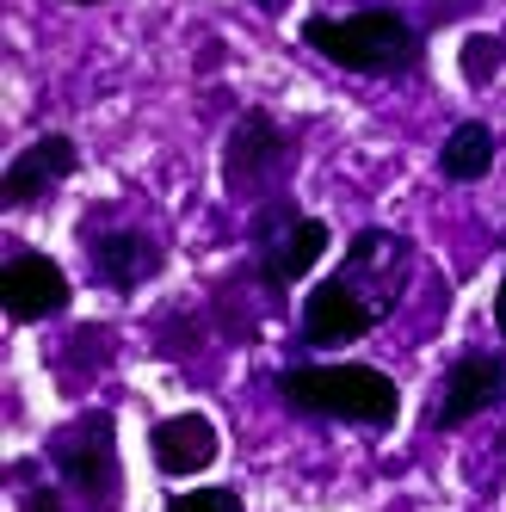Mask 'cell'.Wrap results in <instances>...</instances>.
Listing matches in <instances>:
<instances>
[{
  "label": "cell",
  "mask_w": 506,
  "mask_h": 512,
  "mask_svg": "<svg viewBox=\"0 0 506 512\" xmlns=\"http://www.w3.org/2000/svg\"><path fill=\"white\" fill-rule=\"evenodd\" d=\"M68 173H75V142H68V136H38L7 167V204H38V198H50Z\"/></svg>",
  "instance_id": "cell-6"
},
{
  "label": "cell",
  "mask_w": 506,
  "mask_h": 512,
  "mask_svg": "<svg viewBox=\"0 0 506 512\" xmlns=\"http://www.w3.org/2000/svg\"><path fill=\"white\" fill-rule=\"evenodd\" d=\"M284 167V136L266 124V118H247L235 136H229V161H223V179L229 186H253L260 173H278Z\"/></svg>",
  "instance_id": "cell-9"
},
{
  "label": "cell",
  "mask_w": 506,
  "mask_h": 512,
  "mask_svg": "<svg viewBox=\"0 0 506 512\" xmlns=\"http://www.w3.org/2000/svg\"><path fill=\"white\" fill-rule=\"evenodd\" d=\"M371 321H377V309L358 297L346 278H328V284H321L315 297L303 303V334H309L315 346H346V340H358V334H371Z\"/></svg>",
  "instance_id": "cell-3"
},
{
  "label": "cell",
  "mask_w": 506,
  "mask_h": 512,
  "mask_svg": "<svg viewBox=\"0 0 506 512\" xmlns=\"http://www.w3.org/2000/svg\"><path fill=\"white\" fill-rule=\"evenodd\" d=\"M439 167L451 179H482L494 167V130L488 124H457L451 142H445V155H439Z\"/></svg>",
  "instance_id": "cell-12"
},
{
  "label": "cell",
  "mask_w": 506,
  "mask_h": 512,
  "mask_svg": "<svg viewBox=\"0 0 506 512\" xmlns=\"http://www.w3.org/2000/svg\"><path fill=\"white\" fill-rule=\"evenodd\" d=\"M303 38L352 68V75H383V68H408L414 62V25L402 13H352V19H309Z\"/></svg>",
  "instance_id": "cell-2"
},
{
  "label": "cell",
  "mask_w": 506,
  "mask_h": 512,
  "mask_svg": "<svg viewBox=\"0 0 506 512\" xmlns=\"http://www.w3.org/2000/svg\"><path fill=\"white\" fill-rule=\"evenodd\" d=\"M0 290H7V315L13 321H44V315H56L68 303V278H62L56 260H44V253H13Z\"/></svg>",
  "instance_id": "cell-4"
},
{
  "label": "cell",
  "mask_w": 506,
  "mask_h": 512,
  "mask_svg": "<svg viewBox=\"0 0 506 512\" xmlns=\"http://www.w3.org/2000/svg\"><path fill=\"white\" fill-rule=\"evenodd\" d=\"M93 266L105 284H142L155 272V247H149V235H105L93 247Z\"/></svg>",
  "instance_id": "cell-11"
},
{
  "label": "cell",
  "mask_w": 506,
  "mask_h": 512,
  "mask_svg": "<svg viewBox=\"0 0 506 512\" xmlns=\"http://www.w3.org/2000/svg\"><path fill=\"white\" fill-rule=\"evenodd\" d=\"M155 469L161 475H198V469H210L216 463V426L204 420V414H173V420H161L155 426Z\"/></svg>",
  "instance_id": "cell-7"
},
{
  "label": "cell",
  "mask_w": 506,
  "mask_h": 512,
  "mask_svg": "<svg viewBox=\"0 0 506 512\" xmlns=\"http://www.w3.org/2000/svg\"><path fill=\"white\" fill-rule=\"evenodd\" d=\"M494 50H500L494 38H469V44H463V75H469V81H488V75H494V62H500Z\"/></svg>",
  "instance_id": "cell-14"
},
{
  "label": "cell",
  "mask_w": 506,
  "mask_h": 512,
  "mask_svg": "<svg viewBox=\"0 0 506 512\" xmlns=\"http://www.w3.org/2000/svg\"><path fill=\"white\" fill-rule=\"evenodd\" d=\"M500 395H506V364H500L494 352H463V358L451 364V377H445L439 420H445V426H457V420H469V414L494 408Z\"/></svg>",
  "instance_id": "cell-5"
},
{
  "label": "cell",
  "mask_w": 506,
  "mask_h": 512,
  "mask_svg": "<svg viewBox=\"0 0 506 512\" xmlns=\"http://www.w3.org/2000/svg\"><path fill=\"white\" fill-rule=\"evenodd\" d=\"M321 253H328V223L297 216V223L266 247V284H297V278L321 260Z\"/></svg>",
  "instance_id": "cell-10"
},
{
  "label": "cell",
  "mask_w": 506,
  "mask_h": 512,
  "mask_svg": "<svg viewBox=\"0 0 506 512\" xmlns=\"http://www.w3.org/2000/svg\"><path fill=\"white\" fill-rule=\"evenodd\" d=\"M278 389L309 414H334V420H365L389 426L402 414V389L371 364H309V371H284Z\"/></svg>",
  "instance_id": "cell-1"
},
{
  "label": "cell",
  "mask_w": 506,
  "mask_h": 512,
  "mask_svg": "<svg viewBox=\"0 0 506 512\" xmlns=\"http://www.w3.org/2000/svg\"><path fill=\"white\" fill-rule=\"evenodd\" d=\"M167 512H241V500L229 488H204V494H179Z\"/></svg>",
  "instance_id": "cell-13"
},
{
  "label": "cell",
  "mask_w": 506,
  "mask_h": 512,
  "mask_svg": "<svg viewBox=\"0 0 506 512\" xmlns=\"http://www.w3.org/2000/svg\"><path fill=\"white\" fill-rule=\"evenodd\" d=\"M494 321H500V334H506V278H500V303H494Z\"/></svg>",
  "instance_id": "cell-15"
},
{
  "label": "cell",
  "mask_w": 506,
  "mask_h": 512,
  "mask_svg": "<svg viewBox=\"0 0 506 512\" xmlns=\"http://www.w3.org/2000/svg\"><path fill=\"white\" fill-rule=\"evenodd\" d=\"M56 463L68 469V482H75V488H105V482H112V426L87 420L75 432H62L56 438Z\"/></svg>",
  "instance_id": "cell-8"
},
{
  "label": "cell",
  "mask_w": 506,
  "mask_h": 512,
  "mask_svg": "<svg viewBox=\"0 0 506 512\" xmlns=\"http://www.w3.org/2000/svg\"><path fill=\"white\" fill-rule=\"evenodd\" d=\"M81 7H87V0H81Z\"/></svg>",
  "instance_id": "cell-16"
}]
</instances>
